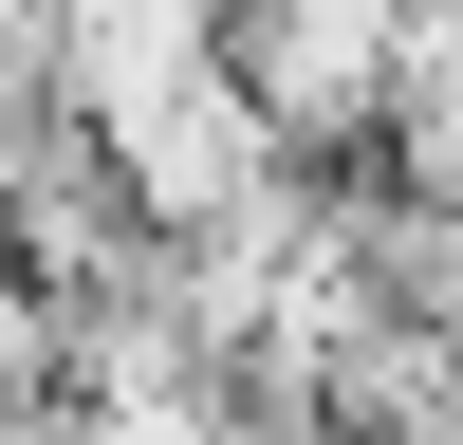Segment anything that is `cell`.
<instances>
[{
  "instance_id": "obj_1",
  "label": "cell",
  "mask_w": 463,
  "mask_h": 445,
  "mask_svg": "<svg viewBox=\"0 0 463 445\" xmlns=\"http://www.w3.org/2000/svg\"><path fill=\"white\" fill-rule=\"evenodd\" d=\"M390 19L408 0H222V93L260 111L279 167H371V93H390Z\"/></svg>"
}]
</instances>
